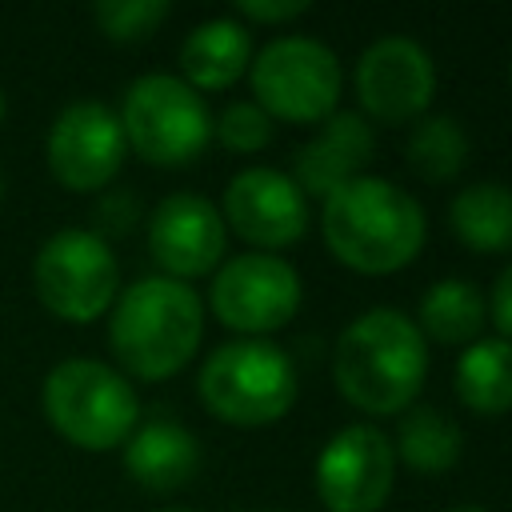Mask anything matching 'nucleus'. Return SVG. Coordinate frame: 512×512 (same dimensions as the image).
I'll return each instance as SVG.
<instances>
[{"label":"nucleus","instance_id":"obj_25","mask_svg":"<svg viewBox=\"0 0 512 512\" xmlns=\"http://www.w3.org/2000/svg\"><path fill=\"white\" fill-rule=\"evenodd\" d=\"M236 12L244 20H256V24H280V20H296L308 12V0H240Z\"/></svg>","mask_w":512,"mask_h":512},{"label":"nucleus","instance_id":"obj_26","mask_svg":"<svg viewBox=\"0 0 512 512\" xmlns=\"http://www.w3.org/2000/svg\"><path fill=\"white\" fill-rule=\"evenodd\" d=\"M492 324L500 328V340L512 344V264L492 284Z\"/></svg>","mask_w":512,"mask_h":512},{"label":"nucleus","instance_id":"obj_14","mask_svg":"<svg viewBox=\"0 0 512 512\" xmlns=\"http://www.w3.org/2000/svg\"><path fill=\"white\" fill-rule=\"evenodd\" d=\"M224 216L196 192H176L148 220V252L168 280H192L224 260Z\"/></svg>","mask_w":512,"mask_h":512},{"label":"nucleus","instance_id":"obj_5","mask_svg":"<svg viewBox=\"0 0 512 512\" xmlns=\"http://www.w3.org/2000/svg\"><path fill=\"white\" fill-rule=\"evenodd\" d=\"M200 400L212 416L236 428L280 420L296 400V372L272 340L220 344L200 368Z\"/></svg>","mask_w":512,"mask_h":512},{"label":"nucleus","instance_id":"obj_22","mask_svg":"<svg viewBox=\"0 0 512 512\" xmlns=\"http://www.w3.org/2000/svg\"><path fill=\"white\" fill-rule=\"evenodd\" d=\"M468 160V136L452 116H424L408 136V164L416 176L440 184L452 180Z\"/></svg>","mask_w":512,"mask_h":512},{"label":"nucleus","instance_id":"obj_15","mask_svg":"<svg viewBox=\"0 0 512 512\" xmlns=\"http://www.w3.org/2000/svg\"><path fill=\"white\" fill-rule=\"evenodd\" d=\"M376 136L372 124L356 112H332L320 120V132L296 152V188L304 196H332L372 160Z\"/></svg>","mask_w":512,"mask_h":512},{"label":"nucleus","instance_id":"obj_2","mask_svg":"<svg viewBox=\"0 0 512 512\" xmlns=\"http://www.w3.org/2000/svg\"><path fill=\"white\" fill-rule=\"evenodd\" d=\"M320 232L328 252L364 276H384L404 268L424 244L420 204L392 180L356 176L332 196H324Z\"/></svg>","mask_w":512,"mask_h":512},{"label":"nucleus","instance_id":"obj_18","mask_svg":"<svg viewBox=\"0 0 512 512\" xmlns=\"http://www.w3.org/2000/svg\"><path fill=\"white\" fill-rule=\"evenodd\" d=\"M456 396L464 408L480 416H500L512 408V344L492 336V340H472L460 360H456Z\"/></svg>","mask_w":512,"mask_h":512},{"label":"nucleus","instance_id":"obj_29","mask_svg":"<svg viewBox=\"0 0 512 512\" xmlns=\"http://www.w3.org/2000/svg\"><path fill=\"white\" fill-rule=\"evenodd\" d=\"M164 512H192V508H164Z\"/></svg>","mask_w":512,"mask_h":512},{"label":"nucleus","instance_id":"obj_24","mask_svg":"<svg viewBox=\"0 0 512 512\" xmlns=\"http://www.w3.org/2000/svg\"><path fill=\"white\" fill-rule=\"evenodd\" d=\"M212 132L232 152H256V148H264L272 140V120L256 100H232L212 120Z\"/></svg>","mask_w":512,"mask_h":512},{"label":"nucleus","instance_id":"obj_28","mask_svg":"<svg viewBox=\"0 0 512 512\" xmlns=\"http://www.w3.org/2000/svg\"><path fill=\"white\" fill-rule=\"evenodd\" d=\"M0 120H4V92H0Z\"/></svg>","mask_w":512,"mask_h":512},{"label":"nucleus","instance_id":"obj_31","mask_svg":"<svg viewBox=\"0 0 512 512\" xmlns=\"http://www.w3.org/2000/svg\"><path fill=\"white\" fill-rule=\"evenodd\" d=\"M272 512H276V508H272Z\"/></svg>","mask_w":512,"mask_h":512},{"label":"nucleus","instance_id":"obj_9","mask_svg":"<svg viewBox=\"0 0 512 512\" xmlns=\"http://www.w3.org/2000/svg\"><path fill=\"white\" fill-rule=\"evenodd\" d=\"M208 300L220 324L260 340V332H276L296 316L300 276L272 252H244L224 260V268L212 276Z\"/></svg>","mask_w":512,"mask_h":512},{"label":"nucleus","instance_id":"obj_8","mask_svg":"<svg viewBox=\"0 0 512 512\" xmlns=\"http://www.w3.org/2000/svg\"><path fill=\"white\" fill-rule=\"evenodd\" d=\"M32 280L40 304L68 324H88L104 316L120 296V268L112 248L84 228H64L48 236L36 252Z\"/></svg>","mask_w":512,"mask_h":512},{"label":"nucleus","instance_id":"obj_10","mask_svg":"<svg viewBox=\"0 0 512 512\" xmlns=\"http://www.w3.org/2000/svg\"><path fill=\"white\" fill-rule=\"evenodd\" d=\"M392 472V440L372 424H348L316 456V496L328 512H376L392 492Z\"/></svg>","mask_w":512,"mask_h":512},{"label":"nucleus","instance_id":"obj_7","mask_svg":"<svg viewBox=\"0 0 512 512\" xmlns=\"http://www.w3.org/2000/svg\"><path fill=\"white\" fill-rule=\"evenodd\" d=\"M344 88V72L332 48L312 36H280L264 44L252 60L256 104L292 124H320L332 116Z\"/></svg>","mask_w":512,"mask_h":512},{"label":"nucleus","instance_id":"obj_20","mask_svg":"<svg viewBox=\"0 0 512 512\" xmlns=\"http://www.w3.org/2000/svg\"><path fill=\"white\" fill-rule=\"evenodd\" d=\"M480 324H484V296L476 292L472 280L460 276L436 280L420 300V320H416L420 336L428 332L440 344H472L480 336Z\"/></svg>","mask_w":512,"mask_h":512},{"label":"nucleus","instance_id":"obj_17","mask_svg":"<svg viewBox=\"0 0 512 512\" xmlns=\"http://www.w3.org/2000/svg\"><path fill=\"white\" fill-rule=\"evenodd\" d=\"M252 64V36L244 24L220 16L192 28L180 44V72L192 92H220L244 76Z\"/></svg>","mask_w":512,"mask_h":512},{"label":"nucleus","instance_id":"obj_6","mask_svg":"<svg viewBox=\"0 0 512 512\" xmlns=\"http://www.w3.org/2000/svg\"><path fill=\"white\" fill-rule=\"evenodd\" d=\"M120 128L124 144L160 168H180L192 164L208 140H212V116L204 100L180 80V76H140L124 92L120 108Z\"/></svg>","mask_w":512,"mask_h":512},{"label":"nucleus","instance_id":"obj_12","mask_svg":"<svg viewBox=\"0 0 512 512\" xmlns=\"http://www.w3.org/2000/svg\"><path fill=\"white\" fill-rule=\"evenodd\" d=\"M356 96L384 124L416 120L436 96L432 56L408 36H384L356 60Z\"/></svg>","mask_w":512,"mask_h":512},{"label":"nucleus","instance_id":"obj_11","mask_svg":"<svg viewBox=\"0 0 512 512\" xmlns=\"http://www.w3.org/2000/svg\"><path fill=\"white\" fill-rule=\"evenodd\" d=\"M124 128L100 100L68 104L48 128V168L72 192H96L112 184L124 164Z\"/></svg>","mask_w":512,"mask_h":512},{"label":"nucleus","instance_id":"obj_21","mask_svg":"<svg viewBox=\"0 0 512 512\" xmlns=\"http://www.w3.org/2000/svg\"><path fill=\"white\" fill-rule=\"evenodd\" d=\"M460 448H464V436L460 428L432 404H412L404 416H400V428H396V444L392 452L416 468V472H444L460 460Z\"/></svg>","mask_w":512,"mask_h":512},{"label":"nucleus","instance_id":"obj_27","mask_svg":"<svg viewBox=\"0 0 512 512\" xmlns=\"http://www.w3.org/2000/svg\"><path fill=\"white\" fill-rule=\"evenodd\" d=\"M452 512H488V508H480V504H460V508H452Z\"/></svg>","mask_w":512,"mask_h":512},{"label":"nucleus","instance_id":"obj_30","mask_svg":"<svg viewBox=\"0 0 512 512\" xmlns=\"http://www.w3.org/2000/svg\"><path fill=\"white\" fill-rule=\"evenodd\" d=\"M0 192H4V180H0Z\"/></svg>","mask_w":512,"mask_h":512},{"label":"nucleus","instance_id":"obj_19","mask_svg":"<svg viewBox=\"0 0 512 512\" xmlns=\"http://www.w3.org/2000/svg\"><path fill=\"white\" fill-rule=\"evenodd\" d=\"M452 232L476 252H512V188L504 184H468L448 204Z\"/></svg>","mask_w":512,"mask_h":512},{"label":"nucleus","instance_id":"obj_4","mask_svg":"<svg viewBox=\"0 0 512 512\" xmlns=\"http://www.w3.org/2000/svg\"><path fill=\"white\" fill-rule=\"evenodd\" d=\"M48 424L84 452H108L136 432L140 400L132 384L100 360H64L40 392Z\"/></svg>","mask_w":512,"mask_h":512},{"label":"nucleus","instance_id":"obj_3","mask_svg":"<svg viewBox=\"0 0 512 512\" xmlns=\"http://www.w3.org/2000/svg\"><path fill=\"white\" fill-rule=\"evenodd\" d=\"M204 336L200 296L168 276H144L112 304L108 344L116 360L140 380L176 376Z\"/></svg>","mask_w":512,"mask_h":512},{"label":"nucleus","instance_id":"obj_16","mask_svg":"<svg viewBox=\"0 0 512 512\" xmlns=\"http://www.w3.org/2000/svg\"><path fill=\"white\" fill-rule=\"evenodd\" d=\"M124 468L148 492H176L200 468V444L172 420H152L124 440Z\"/></svg>","mask_w":512,"mask_h":512},{"label":"nucleus","instance_id":"obj_23","mask_svg":"<svg viewBox=\"0 0 512 512\" xmlns=\"http://www.w3.org/2000/svg\"><path fill=\"white\" fill-rule=\"evenodd\" d=\"M92 16L108 40L128 44V40L152 36V28L168 16V4L164 0H100Z\"/></svg>","mask_w":512,"mask_h":512},{"label":"nucleus","instance_id":"obj_13","mask_svg":"<svg viewBox=\"0 0 512 512\" xmlns=\"http://www.w3.org/2000/svg\"><path fill=\"white\" fill-rule=\"evenodd\" d=\"M224 220L256 248H284L308 232V196L276 168H244L224 192Z\"/></svg>","mask_w":512,"mask_h":512},{"label":"nucleus","instance_id":"obj_1","mask_svg":"<svg viewBox=\"0 0 512 512\" xmlns=\"http://www.w3.org/2000/svg\"><path fill=\"white\" fill-rule=\"evenodd\" d=\"M428 372V348L412 316L400 308H372L356 316L332 356L340 396L368 416L408 412Z\"/></svg>","mask_w":512,"mask_h":512}]
</instances>
